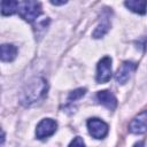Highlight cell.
I'll return each instance as SVG.
<instances>
[{
    "mask_svg": "<svg viewBox=\"0 0 147 147\" xmlns=\"http://www.w3.org/2000/svg\"><path fill=\"white\" fill-rule=\"evenodd\" d=\"M47 94V82L41 77L31 79L22 90L20 100L23 106H32L42 100Z\"/></svg>",
    "mask_w": 147,
    "mask_h": 147,
    "instance_id": "obj_1",
    "label": "cell"
},
{
    "mask_svg": "<svg viewBox=\"0 0 147 147\" xmlns=\"http://www.w3.org/2000/svg\"><path fill=\"white\" fill-rule=\"evenodd\" d=\"M20 16L26 22H33L41 14V5L37 0H22L18 6Z\"/></svg>",
    "mask_w": 147,
    "mask_h": 147,
    "instance_id": "obj_2",
    "label": "cell"
},
{
    "mask_svg": "<svg viewBox=\"0 0 147 147\" xmlns=\"http://www.w3.org/2000/svg\"><path fill=\"white\" fill-rule=\"evenodd\" d=\"M87 129L90 134L95 139H103L108 134V124L100 118H90L87 121Z\"/></svg>",
    "mask_w": 147,
    "mask_h": 147,
    "instance_id": "obj_3",
    "label": "cell"
},
{
    "mask_svg": "<svg viewBox=\"0 0 147 147\" xmlns=\"http://www.w3.org/2000/svg\"><path fill=\"white\" fill-rule=\"evenodd\" d=\"M111 77V59L109 56L102 57L96 67V76L95 79L98 83H107Z\"/></svg>",
    "mask_w": 147,
    "mask_h": 147,
    "instance_id": "obj_4",
    "label": "cell"
},
{
    "mask_svg": "<svg viewBox=\"0 0 147 147\" xmlns=\"http://www.w3.org/2000/svg\"><path fill=\"white\" fill-rule=\"evenodd\" d=\"M57 123L52 118H44L39 122L36 129V137L38 139H45L55 133Z\"/></svg>",
    "mask_w": 147,
    "mask_h": 147,
    "instance_id": "obj_5",
    "label": "cell"
},
{
    "mask_svg": "<svg viewBox=\"0 0 147 147\" xmlns=\"http://www.w3.org/2000/svg\"><path fill=\"white\" fill-rule=\"evenodd\" d=\"M129 131L133 134H142L147 131V110L138 114L129 124Z\"/></svg>",
    "mask_w": 147,
    "mask_h": 147,
    "instance_id": "obj_6",
    "label": "cell"
},
{
    "mask_svg": "<svg viewBox=\"0 0 147 147\" xmlns=\"http://www.w3.org/2000/svg\"><path fill=\"white\" fill-rule=\"evenodd\" d=\"M136 63L134 62H131V61H125L123 62V64L121 65V68H118L116 75H115V78H116V82L118 84H125L129 78L131 77V75L133 74V71L136 70Z\"/></svg>",
    "mask_w": 147,
    "mask_h": 147,
    "instance_id": "obj_7",
    "label": "cell"
},
{
    "mask_svg": "<svg viewBox=\"0 0 147 147\" xmlns=\"http://www.w3.org/2000/svg\"><path fill=\"white\" fill-rule=\"evenodd\" d=\"M96 99L102 106H105L109 110H114L117 106V100L115 95L109 91H99L96 94Z\"/></svg>",
    "mask_w": 147,
    "mask_h": 147,
    "instance_id": "obj_8",
    "label": "cell"
},
{
    "mask_svg": "<svg viewBox=\"0 0 147 147\" xmlns=\"http://www.w3.org/2000/svg\"><path fill=\"white\" fill-rule=\"evenodd\" d=\"M124 5L131 11L144 15L147 11V0H125Z\"/></svg>",
    "mask_w": 147,
    "mask_h": 147,
    "instance_id": "obj_9",
    "label": "cell"
},
{
    "mask_svg": "<svg viewBox=\"0 0 147 147\" xmlns=\"http://www.w3.org/2000/svg\"><path fill=\"white\" fill-rule=\"evenodd\" d=\"M17 55V48L11 44H3L1 46V60L3 62L13 61Z\"/></svg>",
    "mask_w": 147,
    "mask_h": 147,
    "instance_id": "obj_10",
    "label": "cell"
},
{
    "mask_svg": "<svg viewBox=\"0 0 147 147\" xmlns=\"http://www.w3.org/2000/svg\"><path fill=\"white\" fill-rule=\"evenodd\" d=\"M109 29H110V23H109L108 17H107V16H106V17H102V20L99 22V24L96 25L95 30L93 31L92 37L95 38V39L101 38V37H103V36L109 31Z\"/></svg>",
    "mask_w": 147,
    "mask_h": 147,
    "instance_id": "obj_11",
    "label": "cell"
},
{
    "mask_svg": "<svg viewBox=\"0 0 147 147\" xmlns=\"http://www.w3.org/2000/svg\"><path fill=\"white\" fill-rule=\"evenodd\" d=\"M18 8L17 0H2L1 1V14L3 16H9L16 13Z\"/></svg>",
    "mask_w": 147,
    "mask_h": 147,
    "instance_id": "obj_12",
    "label": "cell"
},
{
    "mask_svg": "<svg viewBox=\"0 0 147 147\" xmlns=\"http://www.w3.org/2000/svg\"><path fill=\"white\" fill-rule=\"evenodd\" d=\"M86 93V88H77L72 92H70L69 96H68V100L69 101H76L78 99H80L82 96H84Z\"/></svg>",
    "mask_w": 147,
    "mask_h": 147,
    "instance_id": "obj_13",
    "label": "cell"
},
{
    "mask_svg": "<svg viewBox=\"0 0 147 147\" xmlns=\"http://www.w3.org/2000/svg\"><path fill=\"white\" fill-rule=\"evenodd\" d=\"M84 146L85 145V142L83 141V139L80 138V137H76L71 142H70V146Z\"/></svg>",
    "mask_w": 147,
    "mask_h": 147,
    "instance_id": "obj_14",
    "label": "cell"
},
{
    "mask_svg": "<svg viewBox=\"0 0 147 147\" xmlns=\"http://www.w3.org/2000/svg\"><path fill=\"white\" fill-rule=\"evenodd\" d=\"M68 0H49V2L52 3V5H54V6H61V5H63V3H65Z\"/></svg>",
    "mask_w": 147,
    "mask_h": 147,
    "instance_id": "obj_15",
    "label": "cell"
}]
</instances>
